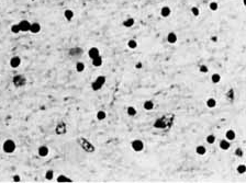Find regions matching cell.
I'll list each match as a JSON object with an SVG mask.
<instances>
[{
	"label": "cell",
	"mask_w": 246,
	"mask_h": 183,
	"mask_svg": "<svg viewBox=\"0 0 246 183\" xmlns=\"http://www.w3.org/2000/svg\"><path fill=\"white\" fill-rule=\"evenodd\" d=\"M15 148H16V145L12 139H7V140L2 144V149L6 154H12V152L15 150Z\"/></svg>",
	"instance_id": "cell-1"
},
{
	"label": "cell",
	"mask_w": 246,
	"mask_h": 183,
	"mask_svg": "<svg viewBox=\"0 0 246 183\" xmlns=\"http://www.w3.org/2000/svg\"><path fill=\"white\" fill-rule=\"evenodd\" d=\"M104 82H106V78L103 77V76H99V77L96 79L94 82H92L91 87H92V89H94L95 91L100 90V89L102 88V86L104 85Z\"/></svg>",
	"instance_id": "cell-2"
},
{
	"label": "cell",
	"mask_w": 246,
	"mask_h": 183,
	"mask_svg": "<svg viewBox=\"0 0 246 183\" xmlns=\"http://www.w3.org/2000/svg\"><path fill=\"white\" fill-rule=\"evenodd\" d=\"M25 82H26V79H25V77H23L22 75H18L13 78V84H14L16 87H22V86L25 85Z\"/></svg>",
	"instance_id": "cell-3"
},
{
	"label": "cell",
	"mask_w": 246,
	"mask_h": 183,
	"mask_svg": "<svg viewBox=\"0 0 246 183\" xmlns=\"http://www.w3.org/2000/svg\"><path fill=\"white\" fill-rule=\"evenodd\" d=\"M18 24H19V28H20V31L21 32H29L31 22H29L28 20H21Z\"/></svg>",
	"instance_id": "cell-4"
},
{
	"label": "cell",
	"mask_w": 246,
	"mask_h": 183,
	"mask_svg": "<svg viewBox=\"0 0 246 183\" xmlns=\"http://www.w3.org/2000/svg\"><path fill=\"white\" fill-rule=\"evenodd\" d=\"M132 148L134 151H142L143 148H144V144H143L142 140H138V139H136V140H133L132 141Z\"/></svg>",
	"instance_id": "cell-5"
},
{
	"label": "cell",
	"mask_w": 246,
	"mask_h": 183,
	"mask_svg": "<svg viewBox=\"0 0 246 183\" xmlns=\"http://www.w3.org/2000/svg\"><path fill=\"white\" fill-rule=\"evenodd\" d=\"M21 65V58L19 56H13V57L10 59V66L12 68H18L19 66Z\"/></svg>",
	"instance_id": "cell-6"
},
{
	"label": "cell",
	"mask_w": 246,
	"mask_h": 183,
	"mask_svg": "<svg viewBox=\"0 0 246 183\" xmlns=\"http://www.w3.org/2000/svg\"><path fill=\"white\" fill-rule=\"evenodd\" d=\"M41 31V25H40V23L38 22H34V23H31V25H30V30L29 32L33 33V34H38V33Z\"/></svg>",
	"instance_id": "cell-7"
},
{
	"label": "cell",
	"mask_w": 246,
	"mask_h": 183,
	"mask_svg": "<svg viewBox=\"0 0 246 183\" xmlns=\"http://www.w3.org/2000/svg\"><path fill=\"white\" fill-rule=\"evenodd\" d=\"M88 55H89V57H90L91 59H94V58H96V57H98V56H100V52H99V48H97V47H91V48H89Z\"/></svg>",
	"instance_id": "cell-8"
},
{
	"label": "cell",
	"mask_w": 246,
	"mask_h": 183,
	"mask_svg": "<svg viewBox=\"0 0 246 183\" xmlns=\"http://www.w3.org/2000/svg\"><path fill=\"white\" fill-rule=\"evenodd\" d=\"M48 152H49V149L47 146H41V147H39L38 154L40 157H46L48 155Z\"/></svg>",
	"instance_id": "cell-9"
},
{
	"label": "cell",
	"mask_w": 246,
	"mask_h": 183,
	"mask_svg": "<svg viewBox=\"0 0 246 183\" xmlns=\"http://www.w3.org/2000/svg\"><path fill=\"white\" fill-rule=\"evenodd\" d=\"M170 13H171V10H170V8H169V7H167V6L163 7L162 10H161V14H162L163 18H168V16L170 15Z\"/></svg>",
	"instance_id": "cell-10"
},
{
	"label": "cell",
	"mask_w": 246,
	"mask_h": 183,
	"mask_svg": "<svg viewBox=\"0 0 246 183\" xmlns=\"http://www.w3.org/2000/svg\"><path fill=\"white\" fill-rule=\"evenodd\" d=\"M55 132H56V134H58V135L64 134V133L66 132V126H65L64 123H61V124H58L57 126H56Z\"/></svg>",
	"instance_id": "cell-11"
},
{
	"label": "cell",
	"mask_w": 246,
	"mask_h": 183,
	"mask_svg": "<svg viewBox=\"0 0 246 183\" xmlns=\"http://www.w3.org/2000/svg\"><path fill=\"white\" fill-rule=\"evenodd\" d=\"M167 41H168V43H170V44H175V43L177 42V35H176L174 32H170L167 35Z\"/></svg>",
	"instance_id": "cell-12"
},
{
	"label": "cell",
	"mask_w": 246,
	"mask_h": 183,
	"mask_svg": "<svg viewBox=\"0 0 246 183\" xmlns=\"http://www.w3.org/2000/svg\"><path fill=\"white\" fill-rule=\"evenodd\" d=\"M225 137H226V139L229 141H232L235 139V132L232 131V129H229V131L225 133Z\"/></svg>",
	"instance_id": "cell-13"
},
{
	"label": "cell",
	"mask_w": 246,
	"mask_h": 183,
	"mask_svg": "<svg viewBox=\"0 0 246 183\" xmlns=\"http://www.w3.org/2000/svg\"><path fill=\"white\" fill-rule=\"evenodd\" d=\"M64 16L66 18V20H67V21H71V20L74 18V11H73V10H71V9L65 10V11H64Z\"/></svg>",
	"instance_id": "cell-14"
},
{
	"label": "cell",
	"mask_w": 246,
	"mask_h": 183,
	"mask_svg": "<svg viewBox=\"0 0 246 183\" xmlns=\"http://www.w3.org/2000/svg\"><path fill=\"white\" fill-rule=\"evenodd\" d=\"M220 148L222 149V150H227V149L230 148V141H229L227 139L221 140L220 141Z\"/></svg>",
	"instance_id": "cell-15"
},
{
	"label": "cell",
	"mask_w": 246,
	"mask_h": 183,
	"mask_svg": "<svg viewBox=\"0 0 246 183\" xmlns=\"http://www.w3.org/2000/svg\"><path fill=\"white\" fill-rule=\"evenodd\" d=\"M134 23H135V20L133 19V18H129V19H126L124 22H123V25L125 26V28H131V26H133L134 25Z\"/></svg>",
	"instance_id": "cell-16"
},
{
	"label": "cell",
	"mask_w": 246,
	"mask_h": 183,
	"mask_svg": "<svg viewBox=\"0 0 246 183\" xmlns=\"http://www.w3.org/2000/svg\"><path fill=\"white\" fill-rule=\"evenodd\" d=\"M196 152H197L198 155H200V156H203V155H205V152H207V149H205L204 146L200 145V146H198V147L196 148Z\"/></svg>",
	"instance_id": "cell-17"
},
{
	"label": "cell",
	"mask_w": 246,
	"mask_h": 183,
	"mask_svg": "<svg viewBox=\"0 0 246 183\" xmlns=\"http://www.w3.org/2000/svg\"><path fill=\"white\" fill-rule=\"evenodd\" d=\"M144 109L147 110V111H151V110H153V108H154V103H153V101H151V100H147V101L144 102Z\"/></svg>",
	"instance_id": "cell-18"
},
{
	"label": "cell",
	"mask_w": 246,
	"mask_h": 183,
	"mask_svg": "<svg viewBox=\"0 0 246 183\" xmlns=\"http://www.w3.org/2000/svg\"><path fill=\"white\" fill-rule=\"evenodd\" d=\"M92 65H94L95 67H100V66L102 65V58L100 57V56L94 58V59H92Z\"/></svg>",
	"instance_id": "cell-19"
},
{
	"label": "cell",
	"mask_w": 246,
	"mask_h": 183,
	"mask_svg": "<svg viewBox=\"0 0 246 183\" xmlns=\"http://www.w3.org/2000/svg\"><path fill=\"white\" fill-rule=\"evenodd\" d=\"M76 70H77L78 72H82L85 70V64L81 62H78L77 64H76Z\"/></svg>",
	"instance_id": "cell-20"
},
{
	"label": "cell",
	"mask_w": 246,
	"mask_h": 183,
	"mask_svg": "<svg viewBox=\"0 0 246 183\" xmlns=\"http://www.w3.org/2000/svg\"><path fill=\"white\" fill-rule=\"evenodd\" d=\"M211 80H212L213 84H219V82L221 81V76L219 74H213V75H212V77H211Z\"/></svg>",
	"instance_id": "cell-21"
},
{
	"label": "cell",
	"mask_w": 246,
	"mask_h": 183,
	"mask_svg": "<svg viewBox=\"0 0 246 183\" xmlns=\"http://www.w3.org/2000/svg\"><path fill=\"white\" fill-rule=\"evenodd\" d=\"M56 181H57V182H73L72 179L65 177V175H59V177H57Z\"/></svg>",
	"instance_id": "cell-22"
},
{
	"label": "cell",
	"mask_w": 246,
	"mask_h": 183,
	"mask_svg": "<svg viewBox=\"0 0 246 183\" xmlns=\"http://www.w3.org/2000/svg\"><path fill=\"white\" fill-rule=\"evenodd\" d=\"M128 46H129V48H131V49H135L136 47H137V42H136L135 39H130V41L128 42Z\"/></svg>",
	"instance_id": "cell-23"
},
{
	"label": "cell",
	"mask_w": 246,
	"mask_h": 183,
	"mask_svg": "<svg viewBox=\"0 0 246 183\" xmlns=\"http://www.w3.org/2000/svg\"><path fill=\"white\" fill-rule=\"evenodd\" d=\"M45 179L46 180H53L54 179V171L53 170H47L45 172Z\"/></svg>",
	"instance_id": "cell-24"
},
{
	"label": "cell",
	"mask_w": 246,
	"mask_h": 183,
	"mask_svg": "<svg viewBox=\"0 0 246 183\" xmlns=\"http://www.w3.org/2000/svg\"><path fill=\"white\" fill-rule=\"evenodd\" d=\"M106 117H107V113H106L104 111H98L97 118L99 119V121H102V119H104Z\"/></svg>",
	"instance_id": "cell-25"
},
{
	"label": "cell",
	"mask_w": 246,
	"mask_h": 183,
	"mask_svg": "<svg viewBox=\"0 0 246 183\" xmlns=\"http://www.w3.org/2000/svg\"><path fill=\"white\" fill-rule=\"evenodd\" d=\"M207 105L209 106V108H214V106L217 105V101H215V99H213V98L208 99V101H207Z\"/></svg>",
	"instance_id": "cell-26"
},
{
	"label": "cell",
	"mask_w": 246,
	"mask_h": 183,
	"mask_svg": "<svg viewBox=\"0 0 246 183\" xmlns=\"http://www.w3.org/2000/svg\"><path fill=\"white\" fill-rule=\"evenodd\" d=\"M209 8H210L211 11H217V10L219 9V5H218V2H215V1H212V2H210V5H209Z\"/></svg>",
	"instance_id": "cell-27"
},
{
	"label": "cell",
	"mask_w": 246,
	"mask_h": 183,
	"mask_svg": "<svg viewBox=\"0 0 246 183\" xmlns=\"http://www.w3.org/2000/svg\"><path fill=\"white\" fill-rule=\"evenodd\" d=\"M11 32L13 33V34H18V33L21 32V31H20V28H19V24H18V23H16V24L11 25Z\"/></svg>",
	"instance_id": "cell-28"
},
{
	"label": "cell",
	"mask_w": 246,
	"mask_h": 183,
	"mask_svg": "<svg viewBox=\"0 0 246 183\" xmlns=\"http://www.w3.org/2000/svg\"><path fill=\"white\" fill-rule=\"evenodd\" d=\"M128 114L130 116H134L136 114V110L135 108H133V106H129L128 108Z\"/></svg>",
	"instance_id": "cell-29"
},
{
	"label": "cell",
	"mask_w": 246,
	"mask_h": 183,
	"mask_svg": "<svg viewBox=\"0 0 246 183\" xmlns=\"http://www.w3.org/2000/svg\"><path fill=\"white\" fill-rule=\"evenodd\" d=\"M207 141L209 143V144H213V143L215 141V136L214 135H209L207 137Z\"/></svg>",
	"instance_id": "cell-30"
},
{
	"label": "cell",
	"mask_w": 246,
	"mask_h": 183,
	"mask_svg": "<svg viewBox=\"0 0 246 183\" xmlns=\"http://www.w3.org/2000/svg\"><path fill=\"white\" fill-rule=\"evenodd\" d=\"M191 12H192V14H194L195 16H198L199 13H200V12H199V9L197 8V7H192V8H191Z\"/></svg>",
	"instance_id": "cell-31"
},
{
	"label": "cell",
	"mask_w": 246,
	"mask_h": 183,
	"mask_svg": "<svg viewBox=\"0 0 246 183\" xmlns=\"http://www.w3.org/2000/svg\"><path fill=\"white\" fill-rule=\"evenodd\" d=\"M245 166L244 165H241V166H238V167H237V172H238V173H241V174H243L244 173V172H245Z\"/></svg>",
	"instance_id": "cell-32"
},
{
	"label": "cell",
	"mask_w": 246,
	"mask_h": 183,
	"mask_svg": "<svg viewBox=\"0 0 246 183\" xmlns=\"http://www.w3.org/2000/svg\"><path fill=\"white\" fill-rule=\"evenodd\" d=\"M235 155H236L237 157H242V156H243V151H242V149L237 148L236 150H235Z\"/></svg>",
	"instance_id": "cell-33"
},
{
	"label": "cell",
	"mask_w": 246,
	"mask_h": 183,
	"mask_svg": "<svg viewBox=\"0 0 246 183\" xmlns=\"http://www.w3.org/2000/svg\"><path fill=\"white\" fill-rule=\"evenodd\" d=\"M200 71H201V72H208V71H209V69H208L207 66L202 65V66H200Z\"/></svg>",
	"instance_id": "cell-34"
},
{
	"label": "cell",
	"mask_w": 246,
	"mask_h": 183,
	"mask_svg": "<svg viewBox=\"0 0 246 183\" xmlns=\"http://www.w3.org/2000/svg\"><path fill=\"white\" fill-rule=\"evenodd\" d=\"M13 181H14V182H20V181H21V178H20V175H18V174L13 175Z\"/></svg>",
	"instance_id": "cell-35"
},
{
	"label": "cell",
	"mask_w": 246,
	"mask_h": 183,
	"mask_svg": "<svg viewBox=\"0 0 246 183\" xmlns=\"http://www.w3.org/2000/svg\"><path fill=\"white\" fill-rule=\"evenodd\" d=\"M141 67H142V64H141V63H138V64L136 65V68L138 69V68H141Z\"/></svg>",
	"instance_id": "cell-36"
}]
</instances>
